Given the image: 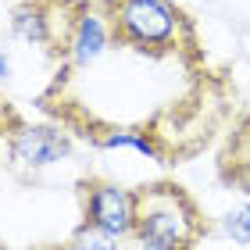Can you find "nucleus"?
<instances>
[{"label":"nucleus","mask_w":250,"mask_h":250,"mask_svg":"<svg viewBox=\"0 0 250 250\" xmlns=\"http://www.w3.org/2000/svg\"><path fill=\"white\" fill-rule=\"evenodd\" d=\"M97 11L104 15L111 43L118 47L146 58H200L193 21L172 0H100Z\"/></svg>","instance_id":"nucleus-1"},{"label":"nucleus","mask_w":250,"mask_h":250,"mask_svg":"<svg viewBox=\"0 0 250 250\" xmlns=\"http://www.w3.org/2000/svg\"><path fill=\"white\" fill-rule=\"evenodd\" d=\"M211 232L200 204L179 183L157 179L132 189V236L140 243H157L172 250H197Z\"/></svg>","instance_id":"nucleus-2"},{"label":"nucleus","mask_w":250,"mask_h":250,"mask_svg":"<svg viewBox=\"0 0 250 250\" xmlns=\"http://www.w3.org/2000/svg\"><path fill=\"white\" fill-rule=\"evenodd\" d=\"M86 7V0H21L11 11V32L25 43L47 47L54 58H68L75 25Z\"/></svg>","instance_id":"nucleus-3"},{"label":"nucleus","mask_w":250,"mask_h":250,"mask_svg":"<svg viewBox=\"0 0 250 250\" xmlns=\"http://www.w3.org/2000/svg\"><path fill=\"white\" fill-rule=\"evenodd\" d=\"M79 204H83V222L111 232L115 240L132 236V189H122L111 179L89 175L79 179Z\"/></svg>","instance_id":"nucleus-4"},{"label":"nucleus","mask_w":250,"mask_h":250,"mask_svg":"<svg viewBox=\"0 0 250 250\" xmlns=\"http://www.w3.org/2000/svg\"><path fill=\"white\" fill-rule=\"evenodd\" d=\"M7 150H11V161L18 165L47 168L72 154V140H68V132L54 129V125H25L7 140Z\"/></svg>","instance_id":"nucleus-5"},{"label":"nucleus","mask_w":250,"mask_h":250,"mask_svg":"<svg viewBox=\"0 0 250 250\" xmlns=\"http://www.w3.org/2000/svg\"><path fill=\"white\" fill-rule=\"evenodd\" d=\"M218 175L225 186L250 197V111L236 118L232 132L225 136V146L218 154Z\"/></svg>","instance_id":"nucleus-6"},{"label":"nucleus","mask_w":250,"mask_h":250,"mask_svg":"<svg viewBox=\"0 0 250 250\" xmlns=\"http://www.w3.org/2000/svg\"><path fill=\"white\" fill-rule=\"evenodd\" d=\"M107 43H111L107 21H104V15L97 11V4H89L86 15L79 18V25H75L72 47H68V61H72V64H89L93 58H100V54H104Z\"/></svg>","instance_id":"nucleus-7"},{"label":"nucleus","mask_w":250,"mask_h":250,"mask_svg":"<svg viewBox=\"0 0 250 250\" xmlns=\"http://www.w3.org/2000/svg\"><path fill=\"white\" fill-rule=\"evenodd\" d=\"M68 250H118V247H115V236L111 232L83 222L72 236H68Z\"/></svg>","instance_id":"nucleus-8"},{"label":"nucleus","mask_w":250,"mask_h":250,"mask_svg":"<svg viewBox=\"0 0 250 250\" xmlns=\"http://www.w3.org/2000/svg\"><path fill=\"white\" fill-rule=\"evenodd\" d=\"M222 229H225V236H232L236 243H250V208H236V211H229L225 214V222H222Z\"/></svg>","instance_id":"nucleus-9"},{"label":"nucleus","mask_w":250,"mask_h":250,"mask_svg":"<svg viewBox=\"0 0 250 250\" xmlns=\"http://www.w3.org/2000/svg\"><path fill=\"white\" fill-rule=\"evenodd\" d=\"M18 129H25V118L15 111V104L0 93V140H11Z\"/></svg>","instance_id":"nucleus-10"},{"label":"nucleus","mask_w":250,"mask_h":250,"mask_svg":"<svg viewBox=\"0 0 250 250\" xmlns=\"http://www.w3.org/2000/svg\"><path fill=\"white\" fill-rule=\"evenodd\" d=\"M11 75V64H7V58H4V50H0V79H7Z\"/></svg>","instance_id":"nucleus-11"},{"label":"nucleus","mask_w":250,"mask_h":250,"mask_svg":"<svg viewBox=\"0 0 250 250\" xmlns=\"http://www.w3.org/2000/svg\"><path fill=\"white\" fill-rule=\"evenodd\" d=\"M32 250H68V243H50V247H32Z\"/></svg>","instance_id":"nucleus-12"},{"label":"nucleus","mask_w":250,"mask_h":250,"mask_svg":"<svg viewBox=\"0 0 250 250\" xmlns=\"http://www.w3.org/2000/svg\"><path fill=\"white\" fill-rule=\"evenodd\" d=\"M140 250H172V247H157V243H140Z\"/></svg>","instance_id":"nucleus-13"},{"label":"nucleus","mask_w":250,"mask_h":250,"mask_svg":"<svg viewBox=\"0 0 250 250\" xmlns=\"http://www.w3.org/2000/svg\"><path fill=\"white\" fill-rule=\"evenodd\" d=\"M0 250H7V247H0Z\"/></svg>","instance_id":"nucleus-14"}]
</instances>
